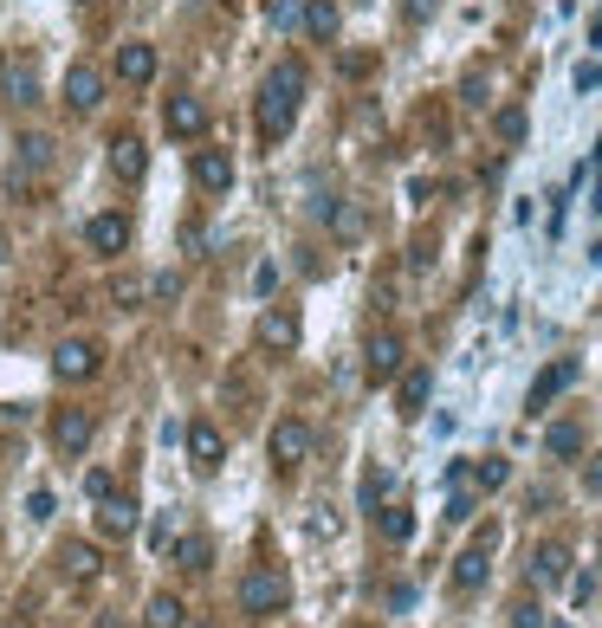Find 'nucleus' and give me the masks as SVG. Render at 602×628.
<instances>
[{
  "instance_id": "nucleus-1",
  "label": "nucleus",
  "mask_w": 602,
  "mask_h": 628,
  "mask_svg": "<svg viewBox=\"0 0 602 628\" xmlns=\"http://www.w3.org/2000/svg\"><path fill=\"white\" fill-rule=\"evenodd\" d=\"M298 104H305V65L279 59L266 72V85L253 91V130H259V143H285L292 124H298Z\"/></svg>"
},
{
  "instance_id": "nucleus-2",
  "label": "nucleus",
  "mask_w": 602,
  "mask_h": 628,
  "mask_svg": "<svg viewBox=\"0 0 602 628\" xmlns=\"http://www.w3.org/2000/svg\"><path fill=\"white\" fill-rule=\"evenodd\" d=\"M285 603H292L285 570H246V583H240V609L246 616H285Z\"/></svg>"
},
{
  "instance_id": "nucleus-3",
  "label": "nucleus",
  "mask_w": 602,
  "mask_h": 628,
  "mask_svg": "<svg viewBox=\"0 0 602 628\" xmlns=\"http://www.w3.org/2000/svg\"><path fill=\"white\" fill-rule=\"evenodd\" d=\"M0 98H7L13 111H33V104L46 98V91H39V65L26 59V52H7V59H0Z\"/></svg>"
},
{
  "instance_id": "nucleus-4",
  "label": "nucleus",
  "mask_w": 602,
  "mask_h": 628,
  "mask_svg": "<svg viewBox=\"0 0 602 628\" xmlns=\"http://www.w3.org/2000/svg\"><path fill=\"white\" fill-rule=\"evenodd\" d=\"M298 337H305V331H298V311H285V305H266V311L253 318V344L272 350V357H292Z\"/></svg>"
},
{
  "instance_id": "nucleus-5",
  "label": "nucleus",
  "mask_w": 602,
  "mask_h": 628,
  "mask_svg": "<svg viewBox=\"0 0 602 628\" xmlns=\"http://www.w3.org/2000/svg\"><path fill=\"white\" fill-rule=\"evenodd\" d=\"M104 370V350L91 344V337H65L59 350H52V376L59 382H91Z\"/></svg>"
},
{
  "instance_id": "nucleus-6",
  "label": "nucleus",
  "mask_w": 602,
  "mask_h": 628,
  "mask_svg": "<svg viewBox=\"0 0 602 628\" xmlns=\"http://www.w3.org/2000/svg\"><path fill=\"white\" fill-rule=\"evenodd\" d=\"M85 247L98 253V259H117V253H130V214H123V208H104V214H91V221H85Z\"/></svg>"
},
{
  "instance_id": "nucleus-7",
  "label": "nucleus",
  "mask_w": 602,
  "mask_h": 628,
  "mask_svg": "<svg viewBox=\"0 0 602 628\" xmlns=\"http://www.w3.org/2000/svg\"><path fill=\"white\" fill-rule=\"evenodd\" d=\"M577 376H583V363H577V357H557V363H544V370H538V382H531V395H525V408H531V415H544V408H551L557 395H564L570 382H577Z\"/></svg>"
},
{
  "instance_id": "nucleus-8",
  "label": "nucleus",
  "mask_w": 602,
  "mask_h": 628,
  "mask_svg": "<svg viewBox=\"0 0 602 628\" xmlns=\"http://www.w3.org/2000/svg\"><path fill=\"white\" fill-rule=\"evenodd\" d=\"M402 357H408V350H402V337H395V331H376V337L363 344V376H369V382L402 376Z\"/></svg>"
},
{
  "instance_id": "nucleus-9",
  "label": "nucleus",
  "mask_w": 602,
  "mask_h": 628,
  "mask_svg": "<svg viewBox=\"0 0 602 628\" xmlns=\"http://www.w3.org/2000/svg\"><path fill=\"white\" fill-rule=\"evenodd\" d=\"M91 428H98L91 408H52V447H59V454H85Z\"/></svg>"
},
{
  "instance_id": "nucleus-10",
  "label": "nucleus",
  "mask_w": 602,
  "mask_h": 628,
  "mask_svg": "<svg viewBox=\"0 0 602 628\" xmlns=\"http://www.w3.org/2000/svg\"><path fill=\"white\" fill-rule=\"evenodd\" d=\"M136 525H143V505L123 493V486L111 499H98V531H104V538H136Z\"/></svg>"
},
{
  "instance_id": "nucleus-11",
  "label": "nucleus",
  "mask_w": 602,
  "mask_h": 628,
  "mask_svg": "<svg viewBox=\"0 0 602 628\" xmlns=\"http://www.w3.org/2000/svg\"><path fill=\"white\" fill-rule=\"evenodd\" d=\"M156 72H162V59H156V46H149V39H123V46H117V78H123V85L143 91Z\"/></svg>"
},
{
  "instance_id": "nucleus-12",
  "label": "nucleus",
  "mask_w": 602,
  "mask_h": 628,
  "mask_svg": "<svg viewBox=\"0 0 602 628\" xmlns=\"http://www.w3.org/2000/svg\"><path fill=\"white\" fill-rule=\"evenodd\" d=\"M65 104H72L78 117H85V111H98V104H104V72H98L91 59H78L72 72H65Z\"/></svg>"
},
{
  "instance_id": "nucleus-13",
  "label": "nucleus",
  "mask_w": 602,
  "mask_h": 628,
  "mask_svg": "<svg viewBox=\"0 0 602 628\" xmlns=\"http://www.w3.org/2000/svg\"><path fill=\"white\" fill-rule=\"evenodd\" d=\"M272 460L279 467H298V460L311 454V428H305V415H285V421H272Z\"/></svg>"
},
{
  "instance_id": "nucleus-14",
  "label": "nucleus",
  "mask_w": 602,
  "mask_h": 628,
  "mask_svg": "<svg viewBox=\"0 0 602 628\" xmlns=\"http://www.w3.org/2000/svg\"><path fill=\"white\" fill-rule=\"evenodd\" d=\"M221 460H227V434L214 428V421H195V428H188V467L221 473Z\"/></svg>"
},
{
  "instance_id": "nucleus-15",
  "label": "nucleus",
  "mask_w": 602,
  "mask_h": 628,
  "mask_svg": "<svg viewBox=\"0 0 602 628\" xmlns=\"http://www.w3.org/2000/svg\"><path fill=\"white\" fill-rule=\"evenodd\" d=\"M162 124H169V136L195 143V136L208 130V104H201L195 91H175V98H169V111H162Z\"/></svg>"
},
{
  "instance_id": "nucleus-16",
  "label": "nucleus",
  "mask_w": 602,
  "mask_h": 628,
  "mask_svg": "<svg viewBox=\"0 0 602 628\" xmlns=\"http://www.w3.org/2000/svg\"><path fill=\"white\" fill-rule=\"evenodd\" d=\"M111 175H117V182H143V175H149V143H143V136H130V130L111 136Z\"/></svg>"
},
{
  "instance_id": "nucleus-17",
  "label": "nucleus",
  "mask_w": 602,
  "mask_h": 628,
  "mask_svg": "<svg viewBox=\"0 0 602 628\" xmlns=\"http://www.w3.org/2000/svg\"><path fill=\"white\" fill-rule=\"evenodd\" d=\"M195 188L201 195H227V188H234V156H227V149H201L195 156Z\"/></svg>"
},
{
  "instance_id": "nucleus-18",
  "label": "nucleus",
  "mask_w": 602,
  "mask_h": 628,
  "mask_svg": "<svg viewBox=\"0 0 602 628\" xmlns=\"http://www.w3.org/2000/svg\"><path fill=\"white\" fill-rule=\"evenodd\" d=\"M486 570H492V531H480V544H467V551H460L454 583H460V590H480V583H486Z\"/></svg>"
},
{
  "instance_id": "nucleus-19",
  "label": "nucleus",
  "mask_w": 602,
  "mask_h": 628,
  "mask_svg": "<svg viewBox=\"0 0 602 628\" xmlns=\"http://www.w3.org/2000/svg\"><path fill=\"white\" fill-rule=\"evenodd\" d=\"M531 577H538L544 590L570 583V551H564V544H538V551H531Z\"/></svg>"
},
{
  "instance_id": "nucleus-20",
  "label": "nucleus",
  "mask_w": 602,
  "mask_h": 628,
  "mask_svg": "<svg viewBox=\"0 0 602 628\" xmlns=\"http://www.w3.org/2000/svg\"><path fill=\"white\" fill-rule=\"evenodd\" d=\"M59 564H65V577H72V583H91L104 570V551H98V544H85V538H72L59 551Z\"/></svg>"
},
{
  "instance_id": "nucleus-21",
  "label": "nucleus",
  "mask_w": 602,
  "mask_h": 628,
  "mask_svg": "<svg viewBox=\"0 0 602 628\" xmlns=\"http://www.w3.org/2000/svg\"><path fill=\"white\" fill-rule=\"evenodd\" d=\"M143 628H188V603L175 590H156L143 603Z\"/></svg>"
},
{
  "instance_id": "nucleus-22",
  "label": "nucleus",
  "mask_w": 602,
  "mask_h": 628,
  "mask_svg": "<svg viewBox=\"0 0 602 628\" xmlns=\"http://www.w3.org/2000/svg\"><path fill=\"white\" fill-rule=\"evenodd\" d=\"M583 447H590L583 421H551V434H544V454H551V460H577Z\"/></svg>"
},
{
  "instance_id": "nucleus-23",
  "label": "nucleus",
  "mask_w": 602,
  "mask_h": 628,
  "mask_svg": "<svg viewBox=\"0 0 602 628\" xmlns=\"http://www.w3.org/2000/svg\"><path fill=\"white\" fill-rule=\"evenodd\" d=\"M337 26H344V20H337V0H305V33L318 39V46H331Z\"/></svg>"
},
{
  "instance_id": "nucleus-24",
  "label": "nucleus",
  "mask_w": 602,
  "mask_h": 628,
  "mask_svg": "<svg viewBox=\"0 0 602 628\" xmlns=\"http://www.w3.org/2000/svg\"><path fill=\"white\" fill-rule=\"evenodd\" d=\"M428 395H434V376L428 370H408L402 389H395V408H402V415H421V408H428Z\"/></svg>"
},
{
  "instance_id": "nucleus-25",
  "label": "nucleus",
  "mask_w": 602,
  "mask_h": 628,
  "mask_svg": "<svg viewBox=\"0 0 602 628\" xmlns=\"http://www.w3.org/2000/svg\"><path fill=\"white\" fill-rule=\"evenodd\" d=\"M376 531L389 544H408L415 538V512H408V505H376Z\"/></svg>"
},
{
  "instance_id": "nucleus-26",
  "label": "nucleus",
  "mask_w": 602,
  "mask_h": 628,
  "mask_svg": "<svg viewBox=\"0 0 602 628\" xmlns=\"http://www.w3.org/2000/svg\"><path fill=\"white\" fill-rule=\"evenodd\" d=\"M324 221H331L337 240H357L363 234V208H357V201H331V208H324Z\"/></svg>"
},
{
  "instance_id": "nucleus-27",
  "label": "nucleus",
  "mask_w": 602,
  "mask_h": 628,
  "mask_svg": "<svg viewBox=\"0 0 602 628\" xmlns=\"http://www.w3.org/2000/svg\"><path fill=\"white\" fill-rule=\"evenodd\" d=\"M208 564H214V544H208V538H182V544H175V570H188V577H201Z\"/></svg>"
},
{
  "instance_id": "nucleus-28",
  "label": "nucleus",
  "mask_w": 602,
  "mask_h": 628,
  "mask_svg": "<svg viewBox=\"0 0 602 628\" xmlns=\"http://www.w3.org/2000/svg\"><path fill=\"white\" fill-rule=\"evenodd\" d=\"M505 480H512V460H499V454L473 460V486H480V493H499Z\"/></svg>"
},
{
  "instance_id": "nucleus-29",
  "label": "nucleus",
  "mask_w": 602,
  "mask_h": 628,
  "mask_svg": "<svg viewBox=\"0 0 602 628\" xmlns=\"http://www.w3.org/2000/svg\"><path fill=\"white\" fill-rule=\"evenodd\" d=\"M389 486H395V473H389V467H369V473H363V493H357V505H363V512H376V505L389 499Z\"/></svg>"
},
{
  "instance_id": "nucleus-30",
  "label": "nucleus",
  "mask_w": 602,
  "mask_h": 628,
  "mask_svg": "<svg viewBox=\"0 0 602 628\" xmlns=\"http://www.w3.org/2000/svg\"><path fill=\"white\" fill-rule=\"evenodd\" d=\"M143 298H149V285H143V279H130V272H117V279H111V305L136 311V305H143Z\"/></svg>"
},
{
  "instance_id": "nucleus-31",
  "label": "nucleus",
  "mask_w": 602,
  "mask_h": 628,
  "mask_svg": "<svg viewBox=\"0 0 602 628\" xmlns=\"http://www.w3.org/2000/svg\"><path fill=\"white\" fill-rule=\"evenodd\" d=\"M46 162H52V143H46V136H20V169L33 175V169H46Z\"/></svg>"
},
{
  "instance_id": "nucleus-32",
  "label": "nucleus",
  "mask_w": 602,
  "mask_h": 628,
  "mask_svg": "<svg viewBox=\"0 0 602 628\" xmlns=\"http://www.w3.org/2000/svg\"><path fill=\"white\" fill-rule=\"evenodd\" d=\"M111 493H117V473H111V467H91V473H85V499L98 505V499H111Z\"/></svg>"
},
{
  "instance_id": "nucleus-33",
  "label": "nucleus",
  "mask_w": 602,
  "mask_h": 628,
  "mask_svg": "<svg viewBox=\"0 0 602 628\" xmlns=\"http://www.w3.org/2000/svg\"><path fill=\"white\" fill-rule=\"evenodd\" d=\"M525 111H518V104H512V111H499V143H525Z\"/></svg>"
},
{
  "instance_id": "nucleus-34",
  "label": "nucleus",
  "mask_w": 602,
  "mask_h": 628,
  "mask_svg": "<svg viewBox=\"0 0 602 628\" xmlns=\"http://www.w3.org/2000/svg\"><path fill=\"white\" fill-rule=\"evenodd\" d=\"M149 298H162V305L182 298V272H156V279H149Z\"/></svg>"
},
{
  "instance_id": "nucleus-35",
  "label": "nucleus",
  "mask_w": 602,
  "mask_h": 628,
  "mask_svg": "<svg viewBox=\"0 0 602 628\" xmlns=\"http://www.w3.org/2000/svg\"><path fill=\"white\" fill-rule=\"evenodd\" d=\"M486 72H467V85H460V104H473V111H480V104H486Z\"/></svg>"
},
{
  "instance_id": "nucleus-36",
  "label": "nucleus",
  "mask_w": 602,
  "mask_h": 628,
  "mask_svg": "<svg viewBox=\"0 0 602 628\" xmlns=\"http://www.w3.org/2000/svg\"><path fill=\"white\" fill-rule=\"evenodd\" d=\"M596 590H602V577H590V570H570V596H577V603H590Z\"/></svg>"
},
{
  "instance_id": "nucleus-37",
  "label": "nucleus",
  "mask_w": 602,
  "mask_h": 628,
  "mask_svg": "<svg viewBox=\"0 0 602 628\" xmlns=\"http://www.w3.org/2000/svg\"><path fill=\"white\" fill-rule=\"evenodd\" d=\"M512 628H544V609L538 603H512Z\"/></svg>"
},
{
  "instance_id": "nucleus-38",
  "label": "nucleus",
  "mask_w": 602,
  "mask_h": 628,
  "mask_svg": "<svg viewBox=\"0 0 602 628\" xmlns=\"http://www.w3.org/2000/svg\"><path fill=\"white\" fill-rule=\"evenodd\" d=\"M577 91H602V59H590V65H577Z\"/></svg>"
},
{
  "instance_id": "nucleus-39",
  "label": "nucleus",
  "mask_w": 602,
  "mask_h": 628,
  "mask_svg": "<svg viewBox=\"0 0 602 628\" xmlns=\"http://www.w3.org/2000/svg\"><path fill=\"white\" fill-rule=\"evenodd\" d=\"M272 285H279V266H272V259H266V266L253 272V292H259V298H272Z\"/></svg>"
},
{
  "instance_id": "nucleus-40",
  "label": "nucleus",
  "mask_w": 602,
  "mask_h": 628,
  "mask_svg": "<svg viewBox=\"0 0 602 628\" xmlns=\"http://www.w3.org/2000/svg\"><path fill=\"white\" fill-rule=\"evenodd\" d=\"M26 512H33V518H52V512H59V499H52V493H46V486H39V493H33V499H26Z\"/></svg>"
},
{
  "instance_id": "nucleus-41",
  "label": "nucleus",
  "mask_w": 602,
  "mask_h": 628,
  "mask_svg": "<svg viewBox=\"0 0 602 628\" xmlns=\"http://www.w3.org/2000/svg\"><path fill=\"white\" fill-rule=\"evenodd\" d=\"M583 493L602 499V460H583Z\"/></svg>"
},
{
  "instance_id": "nucleus-42",
  "label": "nucleus",
  "mask_w": 602,
  "mask_h": 628,
  "mask_svg": "<svg viewBox=\"0 0 602 628\" xmlns=\"http://www.w3.org/2000/svg\"><path fill=\"white\" fill-rule=\"evenodd\" d=\"M389 609H395V616H402V609H415V583H395V590H389Z\"/></svg>"
},
{
  "instance_id": "nucleus-43",
  "label": "nucleus",
  "mask_w": 602,
  "mask_h": 628,
  "mask_svg": "<svg viewBox=\"0 0 602 628\" xmlns=\"http://www.w3.org/2000/svg\"><path fill=\"white\" fill-rule=\"evenodd\" d=\"M434 13V0H408V20H428Z\"/></svg>"
},
{
  "instance_id": "nucleus-44",
  "label": "nucleus",
  "mask_w": 602,
  "mask_h": 628,
  "mask_svg": "<svg viewBox=\"0 0 602 628\" xmlns=\"http://www.w3.org/2000/svg\"><path fill=\"white\" fill-rule=\"evenodd\" d=\"M7 259H13V240H7V234H0V266H7Z\"/></svg>"
},
{
  "instance_id": "nucleus-45",
  "label": "nucleus",
  "mask_w": 602,
  "mask_h": 628,
  "mask_svg": "<svg viewBox=\"0 0 602 628\" xmlns=\"http://www.w3.org/2000/svg\"><path fill=\"white\" fill-rule=\"evenodd\" d=\"M590 208H596V214H602V175H596V201H590Z\"/></svg>"
},
{
  "instance_id": "nucleus-46",
  "label": "nucleus",
  "mask_w": 602,
  "mask_h": 628,
  "mask_svg": "<svg viewBox=\"0 0 602 628\" xmlns=\"http://www.w3.org/2000/svg\"><path fill=\"white\" fill-rule=\"evenodd\" d=\"M7 628H33V622H7Z\"/></svg>"
},
{
  "instance_id": "nucleus-47",
  "label": "nucleus",
  "mask_w": 602,
  "mask_h": 628,
  "mask_svg": "<svg viewBox=\"0 0 602 628\" xmlns=\"http://www.w3.org/2000/svg\"><path fill=\"white\" fill-rule=\"evenodd\" d=\"M557 628H570V622H557Z\"/></svg>"
},
{
  "instance_id": "nucleus-48",
  "label": "nucleus",
  "mask_w": 602,
  "mask_h": 628,
  "mask_svg": "<svg viewBox=\"0 0 602 628\" xmlns=\"http://www.w3.org/2000/svg\"><path fill=\"white\" fill-rule=\"evenodd\" d=\"M596 557H602V551H596ZM596 577H602V570H596Z\"/></svg>"
}]
</instances>
